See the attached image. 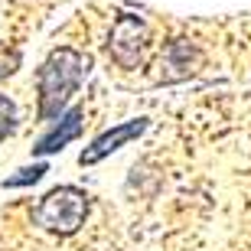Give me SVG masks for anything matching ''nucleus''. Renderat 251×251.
<instances>
[{
    "instance_id": "6e6552de",
    "label": "nucleus",
    "mask_w": 251,
    "mask_h": 251,
    "mask_svg": "<svg viewBox=\"0 0 251 251\" xmlns=\"http://www.w3.org/2000/svg\"><path fill=\"white\" fill-rule=\"evenodd\" d=\"M17 130V104L7 95H0V140H7Z\"/></svg>"
},
{
    "instance_id": "9d476101",
    "label": "nucleus",
    "mask_w": 251,
    "mask_h": 251,
    "mask_svg": "<svg viewBox=\"0 0 251 251\" xmlns=\"http://www.w3.org/2000/svg\"><path fill=\"white\" fill-rule=\"evenodd\" d=\"M101 251H121V248H101Z\"/></svg>"
},
{
    "instance_id": "20e7f679",
    "label": "nucleus",
    "mask_w": 251,
    "mask_h": 251,
    "mask_svg": "<svg viewBox=\"0 0 251 251\" xmlns=\"http://www.w3.org/2000/svg\"><path fill=\"white\" fill-rule=\"evenodd\" d=\"M147 127H150L147 118H134V121H124V124H118V127L104 130V134H98V137H95L92 144L78 153V163H82V167H95V163H101L104 157H111L114 150H121L124 144L137 140Z\"/></svg>"
},
{
    "instance_id": "f03ea898",
    "label": "nucleus",
    "mask_w": 251,
    "mask_h": 251,
    "mask_svg": "<svg viewBox=\"0 0 251 251\" xmlns=\"http://www.w3.org/2000/svg\"><path fill=\"white\" fill-rule=\"evenodd\" d=\"M85 215H88V193L78 186H56L33 209V222L46 232L75 235L85 225Z\"/></svg>"
},
{
    "instance_id": "39448f33",
    "label": "nucleus",
    "mask_w": 251,
    "mask_h": 251,
    "mask_svg": "<svg viewBox=\"0 0 251 251\" xmlns=\"http://www.w3.org/2000/svg\"><path fill=\"white\" fill-rule=\"evenodd\" d=\"M82 118H85V114H82V108H78V104H75V108H69V111L59 118L56 127L36 140V147H33V157H49V153H59L65 144L78 140V137H82V127H85Z\"/></svg>"
},
{
    "instance_id": "1a4fd4ad",
    "label": "nucleus",
    "mask_w": 251,
    "mask_h": 251,
    "mask_svg": "<svg viewBox=\"0 0 251 251\" xmlns=\"http://www.w3.org/2000/svg\"><path fill=\"white\" fill-rule=\"evenodd\" d=\"M17 65H20V52H17V49L0 46V78L13 75V72H17Z\"/></svg>"
},
{
    "instance_id": "f257e3e1",
    "label": "nucleus",
    "mask_w": 251,
    "mask_h": 251,
    "mask_svg": "<svg viewBox=\"0 0 251 251\" xmlns=\"http://www.w3.org/2000/svg\"><path fill=\"white\" fill-rule=\"evenodd\" d=\"M88 56L72 46L52 49L49 59L36 72V95H39V121H59L65 104L78 92V85L88 75Z\"/></svg>"
},
{
    "instance_id": "7ed1b4c3",
    "label": "nucleus",
    "mask_w": 251,
    "mask_h": 251,
    "mask_svg": "<svg viewBox=\"0 0 251 251\" xmlns=\"http://www.w3.org/2000/svg\"><path fill=\"white\" fill-rule=\"evenodd\" d=\"M108 49H111V59L121 69H137L140 59H144V49H147V23L134 13L118 17L111 26Z\"/></svg>"
},
{
    "instance_id": "423d86ee",
    "label": "nucleus",
    "mask_w": 251,
    "mask_h": 251,
    "mask_svg": "<svg viewBox=\"0 0 251 251\" xmlns=\"http://www.w3.org/2000/svg\"><path fill=\"white\" fill-rule=\"evenodd\" d=\"M196 65V49L189 46V43H173V46L167 49V69H176L173 72V78H179V75H189Z\"/></svg>"
},
{
    "instance_id": "0eeeda50",
    "label": "nucleus",
    "mask_w": 251,
    "mask_h": 251,
    "mask_svg": "<svg viewBox=\"0 0 251 251\" xmlns=\"http://www.w3.org/2000/svg\"><path fill=\"white\" fill-rule=\"evenodd\" d=\"M46 163L39 160V163H33V167H23V170H17V176H7L3 179V186L7 189H17V186H29V183H39V179L46 176Z\"/></svg>"
}]
</instances>
